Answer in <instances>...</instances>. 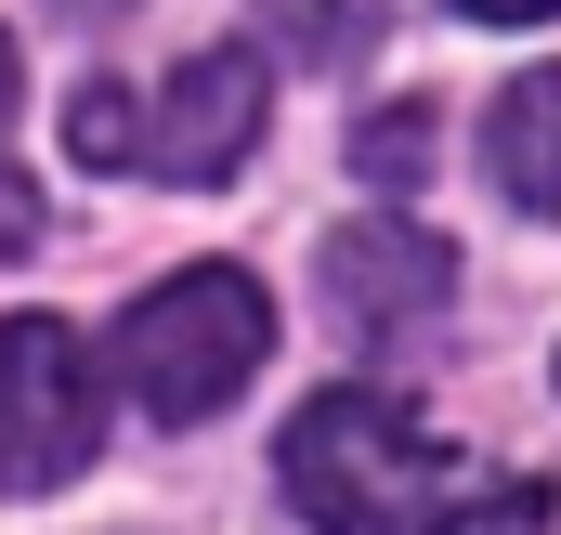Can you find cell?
I'll return each instance as SVG.
<instances>
[{
    "mask_svg": "<svg viewBox=\"0 0 561 535\" xmlns=\"http://www.w3.org/2000/svg\"><path fill=\"white\" fill-rule=\"evenodd\" d=\"M287 497L313 535H561V497L523 483V470H483L431 431L405 392H313L275 444Z\"/></svg>",
    "mask_w": 561,
    "mask_h": 535,
    "instance_id": "cell-1",
    "label": "cell"
},
{
    "mask_svg": "<svg viewBox=\"0 0 561 535\" xmlns=\"http://www.w3.org/2000/svg\"><path fill=\"white\" fill-rule=\"evenodd\" d=\"M457 300V249L419 223H340L327 236V314L353 340H419L431 314Z\"/></svg>",
    "mask_w": 561,
    "mask_h": 535,
    "instance_id": "cell-5",
    "label": "cell"
},
{
    "mask_svg": "<svg viewBox=\"0 0 561 535\" xmlns=\"http://www.w3.org/2000/svg\"><path fill=\"white\" fill-rule=\"evenodd\" d=\"M13 249H39V183H26V170H0V262H13Z\"/></svg>",
    "mask_w": 561,
    "mask_h": 535,
    "instance_id": "cell-9",
    "label": "cell"
},
{
    "mask_svg": "<svg viewBox=\"0 0 561 535\" xmlns=\"http://www.w3.org/2000/svg\"><path fill=\"white\" fill-rule=\"evenodd\" d=\"M457 13H483V26H536V13H561V0H457Z\"/></svg>",
    "mask_w": 561,
    "mask_h": 535,
    "instance_id": "cell-10",
    "label": "cell"
},
{
    "mask_svg": "<svg viewBox=\"0 0 561 535\" xmlns=\"http://www.w3.org/2000/svg\"><path fill=\"white\" fill-rule=\"evenodd\" d=\"M13 92H26V66H13V39H0V118H13Z\"/></svg>",
    "mask_w": 561,
    "mask_h": 535,
    "instance_id": "cell-11",
    "label": "cell"
},
{
    "mask_svg": "<svg viewBox=\"0 0 561 535\" xmlns=\"http://www.w3.org/2000/svg\"><path fill=\"white\" fill-rule=\"evenodd\" d=\"M249 144H262V53H196L144 105L131 170H157V183H222V170H249Z\"/></svg>",
    "mask_w": 561,
    "mask_h": 535,
    "instance_id": "cell-4",
    "label": "cell"
},
{
    "mask_svg": "<svg viewBox=\"0 0 561 535\" xmlns=\"http://www.w3.org/2000/svg\"><path fill=\"white\" fill-rule=\"evenodd\" d=\"M483 170H496L510 209L561 223V66H523V79L496 92V118H483Z\"/></svg>",
    "mask_w": 561,
    "mask_h": 535,
    "instance_id": "cell-6",
    "label": "cell"
},
{
    "mask_svg": "<svg viewBox=\"0 0 561 535\" xmlns=\"http://www.w3.org/2000/svg\"><path fill=\"white\" fill-rule=\"evenodd\" d=\"M353 170H366L379 196H405V183L431 170V105H392V118H366V132H353Z\"/></svg>",
    "mask_w": 561,
    "mask_h": 535,
    "instance_id": "cell-8",
    "label": "cell"
},
{
    "mask_svg": "<svg viewBox=\"0 0 561 535\" xmlns=\"http://www.w3.org/2000/svg\"><path fill=\"white\" fill-rule=\"evenodd\" d=\"M92 457H105V392H92L79 327L13 314L0 327V497H53Z\"/></svg>",
    "mask_w": 561,
    "mask_h": 535,
    "instance_id": "cell-3",
    "label": "cell"
},
{
    "mask_svg": "<svg viewBox=\"0 0 561 535\" xmlns=\"http://www.w3.org/2000/svg\"><path fill=\"white\" fill-rule=\"evenodd\" d=\"M275 39L313 66H353V53H379V0H275Z\"/></svg>",
    "mask_w": 561,
    "mask_h": 535,
    "instance_id": "cell-7",
    "label": "cell"
},
{
    "mask_svg": "<svg viewBox=\"0 0 561 535\" xmlns=\"http://www.w3.org/2000/svg\"><path fill=\"white\" fill-rule=\"evenodd\" d=\"M262 353H275V300H262L249 262H183L170 287H144L118 314V392L144 418H170V431L222 418L262 379Z\"/></svg>",
    "mask_w": 561,
    "mask_h": 535,
    "instance_id": "cell-2",
    "label": "cell"
}]
</instances>
